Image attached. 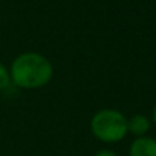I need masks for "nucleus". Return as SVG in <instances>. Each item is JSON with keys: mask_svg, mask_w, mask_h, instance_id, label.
<instances>
[{"mask_svg": "<svg viewBox=\"0 0 156 156\" xmlns=\"http://www.w3.org/2000/svg\"><path fill=\"white\" fill-rule=\"evenodd\" d=\"M93 135L106 144H114L126 138L127 135V118L117 109H100L91 118Z\"/></svg>", "mask_w": 156, "mask_h": 156, "instance_id": "obj_2", "label": "nucleus"}, {"mask_svg": "<svg viewBox=\"0 0 156 156\" xmlns=\"http://www.w3.org/2000/svg\"><path fill=\"white\" fill-rule=\"evenodd\" d=\"M152 120H153V123L156 124V105L153 106V111H152Z\"/></svg>", "mask_w": 156, "mask_h": 156, "instance_id": "obj_7", "label": "nucleus"}, {"mask_svg": "<svg viewBox=\"0 0 156 156\" xmlns=\"http://www.w3.org/2000/svg\"><path fill=\"white\" fill-rule=\"evenodd\" d=\"M9 76L11 83L21 90H40L52 80L53 65L40 53L26 52L12 61Z\"/></svg>", "mask_w": 156, "mask_h": 156, "instance_id": "obj_1", "label": "nucleus"}, {"mask_svg": "<svg viewBox=\"0 0 156 156\" xmlns=\"http://www.w3.org/2000/svg\"><path fill=\"white\" fill-rule=\"evenodd\" d=\"M11 87V76L9 70L0 62V91H5Z\"/></svg>", "mask_w": 156, "mask_h": 156, "instance_id": "obj_5", "label": "nucleus"}, {"mask_svg": "<svg viewBox=\"0 0 156 156\" xmlns=\"http://www.w3.org/2000/svg\"><path fill=\"white\" fill-rule=\"evenodd\" d=\"M150 126H152L150 118H147V117L143 115V114H135V115H132V117L127 120V133L130 132V133L135 135L136 138H138V136H144V135L149 133Z\"/></svg>", "mask_w": 156, "mask_h": 156, "instance_id": "obj_4", "label": "nucleus"}, {"mask_svg": "<svg viewBox=\"0 0 156 156\" xmlns=\"http://www.w3.org/2000/svg\"><path fill=\"white\" fill-rule=\"evenodd\" d=\"M94 156H118L114 150H109V149H103V150H99Z\"/></svg>", "mask_w": 156, "mask_h": 156, "instance_id": "obj_6", "label": "nucleus"}, {"mask_svg": "<svg viewBox=\"0 0 156 156\" xmlns=\"http://www.w3.org/2000/svg\"><path fill=\"white\" fill-rule=\"evenodd\" d=\"M129 156H156V140L152 136H138L129 147Z\"/></svg>", "mask_w": 156, "mask_h": 156, "instance_id": "obj_3", "label": "nucleus"}]
</instances>
